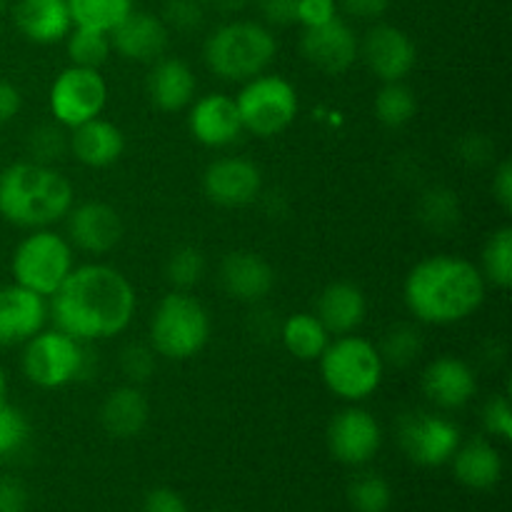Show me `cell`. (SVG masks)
Here are the masks:
<instances>
[{"instance_id":"cell-1","label":"cell","mask_w":512,"mask_h":512,"mask_svg":"<svg viewBox=\"0 0 512 512\" xmlns=\"http://www.w3.org/2000/svg\"><path fill=\"white\" fill-rule=\"evenodd\" d=\"M55 328L80 343L113 338L133 323L135 288L120 270L110 265H83L70 270L53 295Z\"/></svg>"},{"instance_id":"cell-2","label":"cell","mask_w":512,"mask_h":512,"mask_svg":"<svg viewBox=\"0 0 512 512\" xmlns=\"http://www.w3.org/2000/svg\"><path fill=\"white\" fill-rule=\"evenodd\" d=\"M405 305L420 323L453 325L470 318L485 300V278L470 260L433 255L405 278Z\"/></svg>"},{"instance_id":"cell-3","label":"cell","mask_w":512,"mask_h":512,"mask_svg":"<svg viewBox=\"0 0 512 512\" xmlns=\"http://www.w3.org/2000/svg\"><path fill=\"white\" fill-rule=\"evenodd\" d=\"M73 208V185L50 165L13 163L0 173V215L18 228L40 230Z\"/></svg>"},{"instance_id":"cell-4","label":"cell","mask_w":512,"mask_h":512,"mask_svg":"<svg viewBox=\"0 0 512 512\" xmlns=\"http://www.w3.org/2000/svg\"><path fill=\"white\" fill-rule=\"evenodd\" d=\"M278 53L273 33L265 25L253 20H235L225 23L205 40V63L218 78L243 80L258 78Z\"/></svg>"},{"instance_id":"cell-5","label":"cell","mask_w":512,"mask_h":512,"mask_svg":"<svg viewBox=\"0 0 512 512\" xmlns=\"http://www.w3.org/2000/svg\"><path fill=\"white\" fill-rule=\"evenodd\" d=\"M210 340L208 310L185 290L165 295L150 320V348L168 360L195 358Z\"/></svg>"},{"instance_id":"cell-6","label":"cell","mask_w":512,"mask_h":512,"mask_svg":"<svg viewBox=\"0 0 512 512\" xmlns=\"http://www.w3.org/2000/svg\"><path fill=\"white\" fill-rule=\"evenodd\" d=\"M318 360L330 393L350 403L370 398L383 380L385 363L378 348L358 335H340Z\"/></svg>"},{"instance_id":"cell-7","label":"cell","mask_w":512,"mask_h":512,"mask_svg":"<svg viewBox=\"0 0 512 512\" xmlns=\"http://www.w3.org/2000/svg\"><path fill=\"white\" fill-rule=\"evenodd\" d=\"M95 353L63 330H40L25 343L23 373L38 388H63L73 380L90 378Z\"/></svg>"},{"instance_id":"cell-8","label":"cell","mask_w":512,"mask_h":512,"mask_svg":"<svg viewBox=\"0 0 512 512\" xmlns=\"http://www.w3.org/2000/svg\"><path fill=\"white\" fill-rule=\"evenodd\" d=\"M243 130L258 138H273L288 130L298 115V93L293 83L280 75H258L245 80V88L235 98Z\"/></svg>"},{"instance_id":"cell-9","label":"cell","mask_w":512,"mask_h":512,"mask_svg":"<svg viewBox=\"0 0 512 512\" xmlns=\"http://www.w3.org/2000/svg\"><path fill=\"white\" fill-rule=\"evenodd\" d=\"M73 270V248L63 235L50 230H33L23 243L15 248L13 275L15 283L33 293L50 298L63 285Z\"/></svg>"},{"instance_id":"cell-10","label":"cell","mask_w":512,"mask_h":512,"mask_svg":"<svg viewBox=\"0 0 512 512\" xmlns=\"http://www.w3.org/2000/svg\"><path fill=\"white\" fill-rule=\"evenodd\" d=\"M108 103V85L95 68L70 65L55 78L50 88V110L55 120L68 128L98 118Z\"/></svg>"},{"instance_id":"cell-11","label":"cell","mask_w":512,"mask_h":512,"mask_svg":"<svg viewBox=\"0 0 512 512\" xmlns=\"http://www.w3.org/2000/svg\"><path fill=\"white\" fill-rule=\"evenodd\" d=\"M398 440L410 460L435 468L448 463L460 448V430L440 415L408 413L400 418Z\"/></svg>"},{"instance_id":"cell-12","label":"cell","mask_w":512,"mask_h":512,"mask_svg":"<svg viewBox=\"0 0 512 512\" xmlns=\"http://www.w3.org/2000/svg\"><path fill=\"white\" fill-rule=\"evenodd\" d=\"M358 50V38L338 15L323 25L305 28L303 38H300L303 58L325 75H343L345 70L353 68V63L358 60Z\"/></svg>"},{"instance_id":"cell-13","label":"cell","mask_w":512,"mask_h":512,"mask_svg":"<svg viewBox=\"0 0 512 512\" xmlns=\"http://www.w3.org/2000/svg\"><path fill=\"white\" fill-rule=\"evenodd\" d=\"M383 443V430L378 420L363 408H345L330 420L328 445L330 453L345 465H363L375 458Z\"/></svg>"},{"instance_id":"cell-14","label":"cell","mask_w":512,"mask_h":512,"mask_svg":"<svg viewBox=\"0 0 512 512\" xmlns=\"http://www.w3.org/2000/svg\"><path fill=\"white\" fill-rule=\"evenodd\" d=\"M358 55H363L365 65L378 75L383 83L403 80L415 68L418 50L410 35L395 25H375L365 33Z\"/></svg>"},{"instance_id":"cell-15","label":"cell","mask_w":512,"mask_h":512,"mask_svg":"<svg viewBox=\"0 0 512 512\" xmlns=\"http://www.w3.org/2000/svg\"><path fill=\"white\" fill-rule=\"evenodd\" d=\"M203 190L215 205L243 208L260 195L263 175L258 165L245 158H220L205 170Z\"/></svg>"},{"instance_id":"cell-16","label":"cell","mask_w":512,"mask_h":512,"mask_svg":"<svg viewBox=\"0 0 512 512\" xmlns=\"http://www.w3.org/2000/svg\"><path fill=\"white\" fill-rule=\"evenodd\" d=\"M48 305L43 295L13 283L0 288V348L25 345L43 330Z\"/></svg>"},{"instance_id":"cell-17","label":"cell","mask_w":512,"mask_h":512,"mask_svg":"<svg viewBox=\"0 0 512 512\" xmlns=\"http://www.w3.org/2000/svg\"><path fill=\"white\" fill-rule=\"evenodd\" d=\"M68 243L90 255H105L123 238L118 210L105 203H83L68 213Z\"/></svg>"},{"instance_id":"cell-18","label":"cell","mask_w":512,"mask_h":512,"mask_svg":"<svg viewBox=\"0 0 512 512\" xmlns=\"http://www.w3.org/2000/svg\"><path fill=\"white\" fill-rule=\"evenodd\" d=\"M190 133L198 143L208 148H225L233 145L243 133V120H240L238 105L228 95H205L190 110Z\"/></svg>"},{"instance_id":"cell-19","label":"cell","mask_w":512,"mask_h":512,"mask_svg":"<svg viewBox=\"0 0 512 512\" xmlns=\"http://www.w3.org/2000/svg\"><path fill=\"white\" fill-rule=\"evenodd\" d=\"M478 390L473 368L465 360L443 355L433 360L423 373V393L433 405L443 410H458L473 400Z\"/></svg>"},{"instance_id":"cell-20","label":"cell","mask_w":512,"mask_h":512,"mask_svg":"<svg viewBox=\"0 0 512 512\" xmlns=\"http://www.w3.org/2000/svg\"><path fill=\"white\" fill-rule=\"evenodd\" d=\"M170 43L168 25L150 13H130L110 33V45L133 63H155L163 58Z\"/></svg>"},{"instance_id":"cell-21","label":"cell","mask_w":512,"mask_h":512,"mask_svg":"<svg viewBox=\"0 0 512 512\" xmlns=\"http://www.w3.org/2000/svg\"><path fill=\"white\" fill-rule=\"evenodd\" d=\"M218 278L225 293L243 303H260L275 285V273L268 260L248 250H235L225 255Z\"/></svg>"},{"instance_id":"cell-22","label":"cell","mask_w":512,"mask_h":512,"mask_svg":"<svg viewBox=\"0 0 512 512\" xmlns=\"http://www.w3.org/2000/svg\"><path fill=\"white\" fill-rule=\"evenodd\" d=\"M13 18L20 33L38 45L58 43L73 28L68 0H18Z\"/></svg>"},{"instance_id":"cell-23","label":"cell","mask_w":512,"mask_h":512,"mask_svg":"<svg viewBox=\"0 0 512 512\" xmlns=\"http://www.w3.org/2000/svg\"><path fill=\"white\" fill-rule=\"evenodd\" d=\"M368 313L365 293L353 283H333L320 293L318 318L330 335H350L363 325Z\"/></svg>"},{"instance_id":"cell-24","label":"cell","mask_w":512,"mask_h":512,"mask_svg":"<svg viewBox=\"0 0 512 512\" xmlns=\"http://www.w3.org/2000/svg\"><path fill=\"white\" fill-rule=\"evenodd\" d=\"M68 145L75 158L88 168H108V165L118 163L123 155L125 138L118 125L93 118L73 128V138Z\"/></svg>"},{"instance_id":"cell-25","label":"cell","mask_w":512,"mask_h":512,"mask_svg":"<svg viewBox=\"0 0 512 512\" xmlns=\"http://www.w3.org/2000/svg\"><path fill=\"white\" fill-rule=\"evenodd\" d=\"M148 95L165 113H178L190 105L195 95V75L183 60L160 58L155 60L148 75Z\"/></svg>"},{"instance_id":"cell-26","label":"cell","mask_w":512,"mask_h":512,"mask_svg":"<svg viewBox=\"0 0 512 512\" xmlns=\"http://www.w3.org/2000/svg\"><path fill=\"white\" fill-rule=\"evenodd\" d=\"M148 400L135 385H123L105 398L100 423L113 438H135L148 423Z\"/></svg>"},{"instance_id":"cell-27","label":"cell","mask_w":512,"mask_h":512,"mask_svg":"<svg viewBox=\"0 0 512 512\" xmlns=\"http://www.w3.org/2000/svg\"><path fill=\"white\" fill-rule=\"evenodd\" d=\"M455 475L473 490H490L503 478V458L488 440H473L455 450Z\"/></svg>"},{"instance_id":"cell-28","label":"cell","mask_w":512,"mask_h":512,"mask_svg":"<svg viewBox=\"0 0 512 512\" xmlns=\"http://www.w3.org/2000/svg\"><path fill=\"white\" fill-rule=\"evenodd\" d=\"M285 350L298 360H318L330 345V333L313 313H295L280 325Z\"/></svg>"},{"instance_id":"cell-29","label":"cell","mask_w":512,"mask_h":512,"mask_svg":"<svg viewBox=\"0 0 512 512\" xmlns=\"http://www.w3.org/2000/svg\"><path fill=\"white\" fill-rule=\"evenodd\" d=\"M68 10L73 25L110 35L133 13V0H68Z\"/></svg>"},{"instance_id":"cell-30","label":"cell","mask_w":512,"mask_h":512,"mask_svg":"<svg viewBox=\"0 0 512 512\" xmlns=\"http://www.w3.org/2000/svg\"><path fill=\"white\" fill-rule=\"evenodd\" d=\"M418 103H415V93L403 83H385L375 95V118L385 125V128H403L413 120Z\"/></svg>"},{"instance_id":"cell-31","label":"cell","mask_w":512,"mask_h":512,"mask_svg":"<svg viewBox=\"0 0 512 512\" xmlns=\"http://www.w3.org/2000/svg\"><path fill=\"white\" fill-rule=\"evenodd\" d=\"M65 38H68L70 63L80 65V68L98 70L100 65L108 60L110 50H113V45H110V35L103 33V30L80 28V25H75V30H70Z\"/></svg>"},{"instance_id":"cell-32","label":"cell","mask_w":512,"mask_h":512,"mask_svg":"<svg viewBox=\"0 0 512 512\" xmlns=\"http://www.w3.org/2000/svg\"><path fill=\"white\" fill-rule=\"evenodd\" d=\"M418 215L433 233H450L460 223V203L453 190L433 188L420 200Z\"/></svg>"},{"instance_id":"cell-33","label":"cell","mask_w":512,"mask_h":512,"mask_svg":"<svg viewBox=\"0 0 512 512\" xmlns=\"http://www.w3.org/2000/svg\"><path fill=\"white\" fill-rule=\"evenodd\" d=\"M483 278L498 288L512 285V228L495 230L488 238L483 250Z\"/></svg>"},{"instance_id":"cell-34","label":"cell","mask_w":512,"mask_h":512,"mask_svg":"<svg viewBox=\"0 0 512 512\" xmlns=\"http://www.w3.org/2000/svg\"><path fill=\"white\" fill-rule=\"evenodd\" d=\"M378 353L383 358V363L393 365V368H408L423 353V335L413 325L398 323L385 333Z\"/></svg>"},{"instance_id":"cell-35","label":"cell","mask_w":512,"mask_h":512,"mask_svg":"<svg viewBox=\"0 0 512 512\" xmlns=\"http://www.w3.org/2000/svg\"><path fill=\"white\" fill-rule=\"evenodd\" d=\"M165 275L178 290H188L198 285L205 275V255L193 245L173 250V255L165 263Z\"/></svg>"},{"instance_id":"cell-36","label":"cell","mask_w":512,"mask_h":512,"mask_svg":"<svg viewBox=\"0 0 512 512\" xmlns=\"http://www.w3.org/2000/svg\"><path fill=\"white\" fill-rule=\"evenodd\" d=\"M390 500V485L380 475L365 473L350 485V503L358 512H385L390 508Z\"/></svg>"},{"instance_id":"cell-37","label":"cell","mask_w":512,"mask_h":512,"mask_svg":"<svg viewBox=\"0 0 512 512\" xmlns=\"http://www.w3.org/2000/svg\"><path fill=\"white\" fill-rule=\"evenodd\" d=\"M65 148H68V140L58 125H38L35 130H30L28 150L33 155V163L50 165L53 160L63 158Z\"/></svg>"},{"instance_id":"cell-38","label":"cell","mask_w":512,"mask_h":512,"mask_svg":"<svg viewBox=\"0 0 512 512\" xmlns=\"http://www.w3.org/2000/svg\"><path fill=\"white\" fill-rule=\"evenodd\" d=\"M28 435L30 425L18 408H13V405L0 408V463H3L8 455L18 453V450L28 443Z\"/></svg>"},{"instance_id":"cell-39","label":"cell","mask_w":512,"mask_h":512,"mask_svg":"<svg viewBox=\"0 0 512 512\" xmlns=\"http://www.w3.org/2000/svg\"><path fill=\"white\" fill-rule=\"evenodd\" d=\"M203 3L200 0H165L163 5V23L168 30H178V33H193L203 25Z\"/></svg>"},{"instance_id":"cell-40","label":"cell","mask_w":512,"mask_h":512,"mask_svg":"<svg viewBox=\"0 0 512 512\" xmlns=\"http://www.w3.org/2000/svg\"><path fill=\"white\" fill-rule=\"evenodd\" d=\"M155 350L150 345L133 343L120 353V368L130 383H145L155 373Z\"/></svg>"},{"instance_id":"cell-41","label":"cell","mask_w":512,"mask_h":512,"mask_svg":"<svg viewBox=\"0 0 512 512\" xmlns=\"http://www.w3.org/2000/svg\"><path fill=\"white\" fill-rule=\"evenodd\" d=\"M483 423L488 433H493L495 438L510 440L512 438V408L508 395H495L485 403L483 410Z\"/></svg>"},{"instance_id":"cell-42","label":"cell","mask_w":512,"mask_h":512,"mask_svg":"<svg viewBox=\"0 0 512 512\" xmlns=\"http://www.w3.org/2000/svg\"><path fill=\"white\" fill-rule=\"evenodd\" d=\"M300 0H260V13L270 25H293L298 23Z\"/></svg>"},{"instance_id":"cell-43","label":"cell","mask_w":512,"mask_h":512,"mask_svg":"<svg viewBox=\"0 0 512 512\" xmlns=\"http://www.w3.org/2000/svg\"><path fill=\"white\" fill-rule=\"evenodd\" d=\"M335 18V0H300L298 5V23L305 28L323 25Z\"/></svg>"},{"instance_id":"cell-44","label":"cell","mask_w":512,"mask_h":512,"mask_svg":"<svg viewBox=\"0 0 512 512\" xmlns=\"http://www.w3.org/2000/svg\"><path fill=\"white\" fill-rule=\"evenodd\" d=\"M145 512H188V505L180 498L175 490L170 488H155L145 495L143 503Z\"/></svg>"},{"instance_id":"cell-45","label":"cell","mask_w":512,"mask_h":512,"mask_svg":"<svg viewBox=\"0 0 512 512\" xmlns=\"http://www.w3.org/2000/svg\"><path fill=\"white\" fill-rule=\"evenodd\" d=\"M28 490L20 480L0 478V512H25Z\"/></svg>"},{"instance_id":"cell-46","label":"cell","mask_w":512,"mask_h":512,"mask_svg":"<svg viewBox=\"0 0 512 512\" xmlns=\"http://www.w3.org/2000/svg\"><path fill=\"white\" fill-rule=\"evenodd\" d=\"M343 10L360 20H378L388 13L390 0H340Z\"/></svg>"},{"instance_id":"cell-47","label":"cell","mask_w":512,"mask_h":512,"mask_svg":"<svg viewBox=\"0 0 512 512\" xmlns=\"http://www.w3.org/2000/svg\"><path fill=\"white\" fill-rule=\"evenodd\" d=\"M493 195L495 200H498L500 208H503L505 213H510L512 210V163L510 160H503V163L498 165V170H495Z\"/></svg>"},{"instance_id":"cell-48","label":"cell","mask_w":512,"mask_h":512,"mask_svg":"<svg viewBox=\"0 0 512 512\" xmlns=\"http://www.w3.org/2000/svg\"><path fill=\"white\" fill-rule=\"evenodd\" d=\"M490 155H493V143H490V140L485 138V135L470 133L468 138H465L463 143H460V158L468 160V163L480 165V163H485V160H488Z\"/></svg>"},{"instance_id":"cell-49","label":"cell","mask_w":512,"mask_h":512,"mask_svg":"<svg viewBox=\"0 0 512 512\" xmlns=\"http://www.w3.org/2000/svg\"><path fill=\"white\" fill-rule=\"evenodd\" d=\"M20 105H23L20 90L8 80H0V125L10 123L20 113Z\"/></svg>"},{"instance_id":"cell-50","label":"cell","mask_w":512,"mask_h":512,"mask_svg":"<svg viewBox=\"0 0 512 512\" xmlns=\"http://www.w3.org/2000/svg\"><path fill=\"white\" fill-rule=\"evenodd\" d=\"M208 3L218 10H243L250 0H208Z\"/></svg>"},{"instance_id":"cell-51","label":"cell","mask_w":512,"mask_h":512,"mask_svg":"<svg viewBox=\"0 0 512 512\" xmlns=\"http://www.w3.org/2000/svg\"><path fill=\"white\" fill-rule=\"evenodd\" d=\"M8 405V378H5L3 368H0V408Z\"/></svg>"},{"instance_id":"cell-52","label":"cell","mask_w":512,"mask_h":512,"mask_svg":"<svg viewBox=\"0 0 512 512\" xmlns=\"http://www.w3.org/2000/svg\"><path fill=\"white\" fill-rule=\"evenodd\" d=\"M5 8H8V0H0V15L5 13Z\"/></svg>"}]
</instances>
